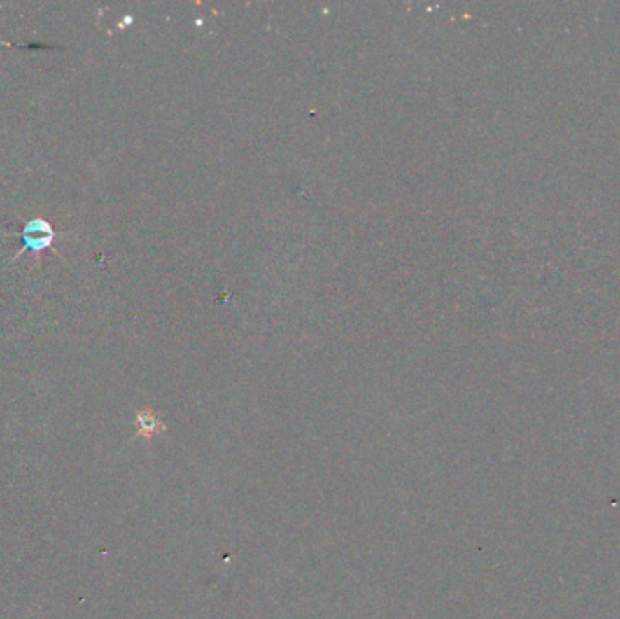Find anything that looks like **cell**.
I'll list each match as a JSON object with an SVG mask.
<instances>
[{
    "mask_svg": "<svg viewBox=\"0 0 620 619\" xmlns=\"http://www.w3.org/2000/svg\"><path fill=\"white\" fill-rule=\"evenodd\" d=\"M57 232H55L53 225L44 218H31L29 222H26L22 232H20V238H22V249L15 254V260L24 253V251H31L33 254L42 253L44 249L51 247L53 244Z\"/></svg>",
    "mask_w": 620,
    "mask_h": 619,
    "instance_id": "cell-1",
    "label": "cell"
}]
</instances>
